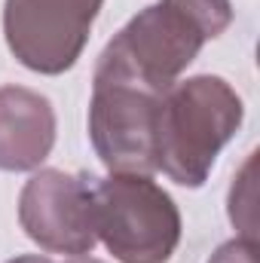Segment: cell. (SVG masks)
<instances>
[{"mask_svg": "<svg viewBox=\"0 0 260 263\" xmlns=\"http://www.w3.org/2000/svg\"><path fill=\"white\" fill-rule=\"evenodd\" d=\"M230 25V0H159L129 18V25L101 49L95 77L135 83L162 95L193 65L199 49Z\"/></svg>", "mask_w": 260, "mask_h": 263, "instance_id": "obj_1", "label": "cell"}, {"mask_svg": "<svg viewBox=\"0 0 260 263\" xmlns=\"http://www.w3.org/2000/svg\"><path fill=\"white\" fill-rule=\"evenodd\" d=\"M242 120L245 104L224 77L178 80L162 92L156 110V172L178 187H202Z\"/></svg>", "mask_w": 260, "mask_h": 263, "instance_id": "obj_2", "label": "cell"}, {"mask_svg": "<svg viewBox=\"0 0 260 263\" xmlns=\"http://www.w3.org/2000/svg\"><path fill=\"white\" fill-rule=\"evenodd\" d=\"M95 233L120 263H169L181 242V211L150 175L92 178Z\"/></svg>", "mask_w": 260, "mask_h": 263, "instance_id": "obj_3", "label": "cell"}, {"mask_svg": "<svg viewBox=\"0 0 260 263\" xmlns=\"http://www.w3.org/2000/svg\"><path fill=\"white\" fill-rule=\"evenodd\" d=\"M104 0H6L3 37L34 73H65L83 55Z\"/></svg>", "mask_w": 260, "mask_h": 263, "instance_id": "obj_4", "label": "cell"}, {"mask_svg": "<svg viewBox=\"0 0 260 263\" xmlns=\"http://www.w3.org/2000/svg\"><path fill=\"white\" fill-rule=\"evenodd\" d=\"M156 92L135 83L92 77L89 141L114 175L156 172Z\"/></svg>", "mask_w": 260, "mask_h": 263, "instance_id": "obj_5", "label": "cell"}, {"mask_svg": "<svg viewBox=\"0 0 260 263\" xmlns=\"http://www.w3.org/2000/svg\"><path fill=\"white\" fill-rule=\"evenodd\" d=\"M18 223L43 251L67 257L92 254L98 242L92 178L59 168L34 172L18 193Z\"/></svg>", "mask_w": 260, "mask_h": 263, "instance_id": "obj_6", "label": "cell"}, {"mask_svg": "<svg viewBox=\"0 0 260 263\" xmlns=\"http://www.w3.org/2000/svg\"><path fill=\"white\" fill-rule=\"evenodd\" d=\"M55 144L52 101L25 86H0V168L37 172Z\"/></svg>", "mask_w": 260, "mask_h": 263, "instance_id": "obj_7", "label": "cell"}, {"mask_svg": "<svg viewBox=\"0 0 260 263\" xmlns=\"http://www.w3.org/2000/svg\"><path fill=\"white\" fill-rule=\"evenodd\" d=\"M251 172H254V153H251L248 162L242 165L239 178H233V187H230V220H233L236 230L242 233L239 239H251V242H257V220H254V181H251Z\"/></svg>", "mask_w": 260, "mask_h": 263, "instance_id": "obj_8", "label": "cell"}, {"mask_svg": "<svg viewBox=\"0 0 260 263\" xmlns=\"http://www.w3.org/2000/svg\"><path fill=\"white\" fill-rule=\"evenodd\" d=\"M208 263H257V242H251V239H230V242H224L211 257Z\"/></svg>", "mask_w": 260, "mask_h": 263, "instance_id": "obj_9", "label": "cell"}, {"mask_svg": "<svg viewBox=\"0 0 260 263\" xmlns=\"http://www.w3.org/2000/svg\"><path fill=\"white\" fill-rule=\"evenodd\" d=\"M6 263H104V260H95V257H89V254H83V257H67V260H55V257H46V254H25V257H12V260Z\"/></svg>", "mask_w": 260, "mask_h": 263, "instance_id": "obj_10", "label": "cell"}]
</instances>
